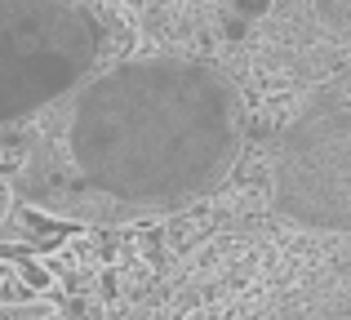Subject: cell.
Masks as SVG:
<instances>
[{
	"instance_id": "1",
	"label": "cell",
	"mask_w": 351,
	"mask_h": 320,
	"mask_svg": "<svg viewBox=\"0 0 351 320\" xmlns=\"http://www.w3.org/2000/svg\"><path fill=\"white\" fill-rule=\"evenodd\" d=\"M9 205H14V191H9V182L0 178V214H9Z\"/></svg>"
},
{
	"instance_id": "2",
	"label": "cell",
	"mask_w": 351,
	"mask_h": 320,
	"mask_svg": "<svg viewBox=\"0 0 351 320\" xmlns=\"http://www.w3.org/2000/svg\"><path fill=\"white\" fill-rule=\"evenodd\" d=\"M240 9H245V14H263L267 0H240Z\"/></svg>"
}]
</instances>
